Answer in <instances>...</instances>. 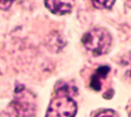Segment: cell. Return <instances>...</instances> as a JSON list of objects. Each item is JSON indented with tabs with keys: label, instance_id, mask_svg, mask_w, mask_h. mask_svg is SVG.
<instances>
[{
	"label": "cell",
	"instance_id": "obj_1",
	"mask_svg": "<svg viewBox=\"0 0 131 117\" xmlns=\"http://www.w3.org/2000/svg\"><path fill=\"white\" fill-rule=\"evenodd\" d=\"M73 94L75 88L71 85L66 83L58 85L45 117H74L78 106L72 98Z\"/></svg>",
	"mask_w": 131,
	"mask_h": 117
},
{
	"label": "cell",
	"instance_id": "obj_2",
	"mask_svg": "<svg viewBox=\"0 0 131 117\" xmlns=\"http://www.w3.org/2000/svg\"><path fill=\"white\" fill-rule=\"evenodd\" d=\"M82 43L93 56L99 57L106 55L111 48L112 37L107 29L97 27L87 31L82 38Z\"/></svg>",
	"mask_w": 131,
	"mask_h": 117
},
{
	"label": "cell",
	"instance_id": "obj_3",
	"mask_svg": "<svg viewBox=\"0 0 131 117\" xmlns=\"http://www.w3.org/2000/svg\"><path fill=\"white\" fill-rule=\"evenodd\" d=\"M9 106L18 117H35L37 113L36 96L23 86L17 87Z\"/></svg>",
	"mask_w": 131,
	"mask_h": 117
},
{
	"label": "cell",
	"instance_id": "obj_4",
	"mask_svg": "<svg viewBox=\"0 0 131 117\" xmlns=\"http://www.w3.org/2000/svg\"><path fill=\"white\" fill-rule=\"evenodd\" d=\"M44 3L52 14L66 15L72 10L74 0H44Z\"/></svg>",
	"mask_w": 131,
	"mask_h": 117
},
{
	"label": "cell",
	"instance_id": "obj_5",
	"mask_svg": "<svg viewBox=\"0 0 131 117\" xmlns=\"http://www.w3.org/2000/svg\"><path fill=\"white\" fill-rule=\"evenodd\" d=\"M109 71H110V68L108 66H102V67H99L94 74L91 77V82H90V86L92 89L99 91L101 89V85H102V80L106 79V76L108 75Z\"/></svg>",
	"mask_w": 131,
	"mask_h": 117
},
{
	"label": "cell",
	"instance_id": "obj_6",
	"mask_svg": "<svg viewBox=\"0 0 131 117\" xmlns=\"http://www.w3.org/2000/svg\"><path fill=\"white\" fill-rule=\"evenodd\" d=\"M92 4L97 9H108L111 8L115 2V0H91Z\"/></svg>",
	"mask_w": 131,
	"mask_h": 117
},
{
	"label": "cell",
	"instance_id": "obj_7",
	"mask_svg": "<svg viewBox=\"0 0 131 117\" xmlns=\"http://www.w3.org/2000/svg\"><path fill=\"white\" fill-rule=\"evenodd\" d=\"M95 117H119L118 114L113 110H105L99 113Z\"/></svg>",
	"mask_w": 131,
	"mask_h": 117
},
{
	"label": "cell",
	"instance_id": "obj_8",
	"mask_svg": "<svg viewBox=\"0 0 131 117\" xmlns=\"http://www.w3.org/2000/svg\"><path fill=\"white\" fill-rule=\"evenodd\" d=\"M14 1H16V0H0V9L2 10L8 9L14 3Z\"/></svg>",
	"mask_w": 131,
	"mask_h": 117
}]
</instances>
